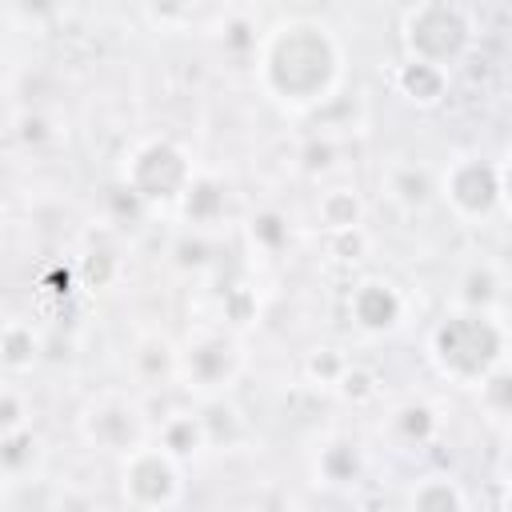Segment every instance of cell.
Instances as JSON below:
<instances>
[{
  "label": "cell",
  "mask_w": 512,
  "mask_h": 512,
  "mask_svg": "<svg viewBox=\"0 0 512 512\" xmlns=\"http://www.w3.org/2000/svg\"><path fill=\"white\" fill-rule=\"evenodd\" d=\"M256 76L280 108L312 112L340 88L344 48L320 20H280L256 48Z\"/></svg>",
  "instance_id": "obj_1"
},
{
  "label": "cell",
  "mask_w": 512,
  "mask_h": 512,
  "mask_svg": "<svg viewBox=\"0 0 512 512\" xmlns=\"http://www.w3.org/2000/svg\"><path fill=\"white\" fill-rule=\"evenodd\" d=\"M512 336L492 308L460 304L428 332V356L436 372L460 388H480L500 364H508Z\"/></svg>",
  "instance_id": "obj_2"
},
{
  "label": "cell",
  "mask_w": 512,
  "mask_h": 512,
  "mask_svg": "<svg viewBox=\"0 0 512 512\" xmlns=\"http://www.w3.org/2000/svg\"><path fill=\"white\" fill-rule=\"evenodd\" d=\"M472 40H476V24L456 0H416L400 24L404 56L428 60L440 68L460 64L468 56Z\"/></svg>",
  "instance_id": "obj_3"
},
{
  "label": "cell",
  "mask_w": 512,
  "mask_h": 512,
  "mask_svg": "<svg viewBox=\"0 0 512 512\" xmlns=\"http://www.w3.org/2000/svg\"><path fill=\"white\" fill-rule=\"evenodd\" d=\"M192 180L196 164L172 140H144L124 164V188L148 208H180Z\"/></svg>",
  "instance_id": "obj_4"
},
{
  "label": "cell",
  "mask_w": 512,
  "mask_h": 512,
  "mask_svg": "<svg viewBox=\"0 0 512 512\" xmlns=\"http://www.w3.org/2000/svg\"><path fill=\"white\" fill-rule=\"evenodd\" d=\"M120 496L132 508H172L184 496V460L172 456L160 440H144L120 456Z\"/></svg>",
  "instance_id": "obj_5"
},
{
  "label": "cell",
  "mask_w": 512,
  "mask_h": 512,
  "mask_svg": "<svg viewBox=\"0 0 512 512\" xmlns=\"http://www.w3.org/2000/svg\"><path fill=\"white\" fill-rule=\"evenodd\" d=\"M80 436L84 444H92L96 452H112V456H128L132 448H140L148 436V420L144 408L124 396V392H100L80 408Z\"/></svg>",
  "instance_id": "obj_6"
},
{
  "label": "cell",
  "mask_w": 512,
  "mask_h": 512,
  "mask_svg": "<svg viewBox=\"0 0 512 512\" xmlns=\"http://www.w3.org/2000/svg\"><path fill=\"white\" fill-rule=\"evenodd\" d=\"M244 368V348L236 336L228 332H196L184 348H180V372L176 380H184L188 392L212 400V396H224V388L240 376Z\"/></svg>",
  "instance_id": "obj_7"
},
{
  "label": "cell",
  "mask_w": 512,
  "mask_h": 512,
  "mask_svg": "<svg viewBox=\"0 0 512 512\" xmlns=\"http://www.w3.org/2000/svg\"><path fill=\"white\" fill-rule=\"evenodd\" d=\"M440 196L460 220H488L500 204V164L480 156H460L440 176Z\"/></svg>",
  "instance_id": "obj_8"
},
{
  "label": "cell",
  "mask_w": 512,
  "mask_h": 512,
  "mask_svg": "<svg viewBox=\"0 0 512 512\" xmlns=\"http://www.w3.org/2000/svg\"><path fill=\"white\" fill-rule=\"evenodd\" d=\"M348 316L368 336L396 332L400 320H404V292L392 280H384V276H364L348 292Z\"/></svg>",
  "instance_id": "obj_9"
},
{
  "label": "cell",
  "mask_w": 512,
  "mask_h": 512,
  "mask_svg": "<svg viewBox=\"0 0 512 512\" xmlns=\"http://www.w3.org/2000/svg\"><path fill=\"white\" fill-rule=\"evenodd\" d=\"M392 80H396V92L408 96V100L420 104V108H436V104L448 96V68L428 64V60L404 56V64L396 68Z\"/></svg>",
  "instance_id": "obj_10"
},
{
  "label": "cell",
  "mask_w": 512,
  "mask_h": 512,
  "mask_svg": "<svg viewBox=\"0 0 512 512\" xmlns=\"http://www.w3.org/2000/svg\"><path fill=\"white\" fill-rule=\"evenodd\" d=\"M152 440H160V444H164L172 456H180V460H192V456H200V452L212 444L208 424H204L200 412H172L168 420H160V428H156Z\"/></svg>",
  "instance_id": "obj_11"
},
{
  "label": "cell",
  "mask_w": 512,
  "mask_h": 512,
  "mask_svg": "<svg viewBox=\"0 0 512 512\" xmlns=\"http://www.w3.org/2000/svg\"><path fill=\"white\" fill-rule=\"evenodd\" d=\"M384 188H388V196H392L396 204H404V208H424V204L432 200V192H440V184H436L420 164H396V168H388Z\"/></svg>",
  "instance_id": "obj_12"
},
{
  "label": "cell",
  "mask_w": 512,
  "mask_h": 512,
  "mask_svg": "<svg viewBox=\"0 0 512 512\" xmlns=\"http://www.w3.org/2000/svg\"><path fill=\"white\" fill-rule=\"evenodd\" d=\"M320 228L324 232H344V228H360L364 224V200L352 188H328L316 204Z\"/></svg>",
  "instance_id": "obj_13"
},
{
  "label": "cell",
  "mask_w": 512,
  "mask_h": 512,
  "mask_svg": "<svg viewBox=\"0 0 512 512\" xmlns=\"http://www.w3.org/2000/svg\"><path fill=\"white\" fill-rule=\"evenodd\" d=\"M408 504L420 508V512H464L472 500H468V492H464L456 480H448V476H428V480H420V484L412 488Z\"/></svg>",
  "instance_id": "obj_14"
},
{
  "label": "cell",
  "mask_w": 512,
  "mask_h": 512,
  "mask_svg": "<svg viewBox=\"0 0 512 512\" xmlns=\"http://www.w3.org/2000/svg\"><path fill=\"white\" fill-rule=\"evenodd\" d=\"M36 356H40V340H36L32 324L8 320V324H4V336H0V360H4V368H8L12 376H16V372H28V368L36 364Z\"/></svg>",
  "instance_id": "obj_15"
},
{
  "label": "cell",
  "mask_w": 512,
  "mask_h": 512,
  "mask_svg": "<svg viewBox=\"0 0 512 512\" xmlns=\"http://www.w3.org/2000/svg\"><path fill=\"white\" fill-rule=\"evenodd\" d=\"M360 468H364V460H360L356 440H332V444L320 448V460H316L320 480H328V484H352L360 476Z\"/></svg>",
  "instance_id": "obj_16"
},
{
  "label": "cell",
  "mask_w": 512,
  "mask_h": 512,
  "mask_svg": "<svg viewBox=\"0 0 512 512\" xmlns=\"http://www.w3.org/2000/svg\"><path fill=\"white\" fill-rule=\"evenodd\" d=\"M136 368L140 376L148 380H172L180 372V352L164 340V336H148L140 348H136Z\"/></svg>",
  "instance_id": "obj_17"
},
{
  "label": "cell",
  "mask_w": 512,
  "mask_h": 512,
  "mask_svg": "<svg viewBox=\"0 0 512 512\" xmlns=\"http://www.w3.org/2000/svg\"><path fill=\"white\" fill-rule=\"evenodd\" d=\"M32 456H36V436H32V424L28 428H16V432H0V464H4V476H24L32 468Z\"/></svg>",
  "instance_id": "obj_18"
},
{
  "label": "cell",
  "mask_w": 512,
  "mask_h": 512,
  "mask_svg": "<svg viewBox=\"0 0 512 512\" xmlns=\"http://www.w3.org/2000/svg\"><path fill=\"white\" fill-rule=\"evenodd\" d=\"M180 208H184V216H188V220H212V216H220V212H224V192H220V184H216V180L196 176V180H192V188H188V196L180 200Z\"/></svg>",
  "instance_id": "obj_19"
},
{
  "label": "cell",
  "mask_w": 512,
  "mask_h": 512,
  "mask_svg": "<svg viewBox=\"0 0 512 512\" xmlns=\"http://www.w3.org/2000/svg\"><path fill=\"white\" fill-rule=\"evenodd\" d=\"M348 364H352V360H348L344 352H336V348H316V352H308V360H304V372H308V380H312V384L336 388Z\"/></svg>",
  "instance_id": "obj_20"
},
{
  "label": "cell",
  "mask_w": 512,
  "mask_h": 512,
  "mask_svg": "<svg viewBox=\"0 0 512 512\" xmlns=\"http://www.w3.org/2000/svg\"><path fill=\"white\" fill-rule=\"evenodd\" d=\"M392 424H396V432H400L404 440H416V444H424V440L436 432V416H432L428 404H404V408L392 416Z\"/></svg>",
  "instance_id": "obj_21"
},
{
  "label": "cell",
  "mask_w": 512,
  "mask_h": 512,
  "mask_svg": "<svg viewBox=\"0 0 512 512\" xmlns=\"http://www.w3.org/2000/svg\"><path fill=\"white\" fill-rule=\"evenodd\" d=\"M480 396L492 412L500 416H512V364H500L484 384H480Z\"/></svg>",
  "instance_id": "obj_22"
},
{
  "label": "cell",
  "mask_w": 512,
  "mask_h": 512,
  "mask_svg": "<svg viewBox=\"0 0 512 512\" xmlns=\"http://www.w3.org/2000/svg\"><path fill=\"white\" fill-rule=\"evenodd\" d=\"M336 392H340L344 400H352V404H364V400L376 396V376H372L364 364H348L344 376H340V384H336Z\"/></svg>",
  "instance_id": "obj_23"
},
{
  "label": "cell",
  "mask_w": 512,
  "mask_h": 512,
  "mask_svg": "<svg viewBox=\"0 0 512 512\" xmlns=\"http://www.w3.org/2000/svg\"><path fill=\"white\" fill-rule=\"evenodd\" d=\"M16 428H28V408H24V396L8 384L0 392V432H16Z\"/></svg>",
  "instance_id": "obj_24"
},
{
  "label": "cell",
  "mask_w": 512,
  "mask_h": 512,
  "mask_svg": "<svg viewBox=\"0 0 512 512\" xmlns=\"http://www.w3.org/2000/svg\"><path fill=\"white\" fill-rule=\"evenodd\" d=\"M252 236H256L260 244L276 248V244H284V240H288V224H284L276 212H260V216L252 220Z\"/></svg>",
  "instance_id": "obj_25"
},
{
  "label": "cell",
  "mask_w": 512,
  "mask_h": 512,
  "mask_svg": "<svg viewBox=\"0 0 512 512\" xmlns=\"http://www.w3.org/2000/svg\"><path fill=\"white\" fill-rule=\"evenodd\" d=\"M328 248H332V252H344L340 260H360V252L368 248L364 224H360V228H344V232H328Z\"/></svg>",
  "instance_id": "obj_26"
},
{
  "label": "cell",
  "mask_w": 512,
  "mask_h": 512,
  "mask_svg": "<svg viewBox=\"0 0 512 512\" xmlns=\"http://www.w3.org/2000/svg\"><path fill=\"white\" fill-rule=\"evenodd\" d=\"M188 4H192V0H148L152 16H156V20H164V24H180V20H184V12H188Z\"/></svg>",
  "instance_id": "obj_27"
},
{
  "label": "cell",
  "mask_w": 512,
  "mask_h": 512,
  "mask_svg": "<svg viewBox=\"0 0 512 512\" xmlns=\"http://www.w3.org/2000/svg\"><path fill=\"white\" fill-rule=\"evenodd\" d=\"M500 204L504 212H512V156L500 160Z\"/></svg>",
  "instance_id": "obj_28"
},
{
  "label": "cell",
  "mask_w": 512,
  "mask_h": 512,
  "mask_svg": "<svg viewBox=\"0 0 512 512\" xmlns=\"http://www.w3.org/2000/svg\"><path fill=\"white\" fill-rule=\"evenodd\" d=\"M504 484H508V492H512V444H508V452H504Z\"/></svg>",
  "instance_id": "obj_29"
},
{
  "label": "cell",
  "mask_w": 512,
  "mask_h": 512,
  "mask_svg": "<svg viewBox=\"0 0 512 512\" xmlns=\"http://www.w3.org/2000/svg\"><path fill=\"white\" fill-rule=\"evenodd\" d=\"M508 508H512V492H508Z\"/></svg>",
  "instance_id": "obj_30"
}]
</instances>
